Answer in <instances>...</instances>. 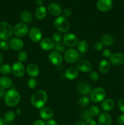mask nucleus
Returning <instances> with one entry per match:
<instances>
[{
	"mask_svg": "<svg viewBox=\"0 0 124 125\" xmlns=\"http://www.w3.org/2000/svg\"><path fill=\"white\" fill-rule=\"evenodd\" d=\"M101 42L104 46H111L114 43V38L109 34H105L101 38Z\"/></svg>",
	"mask_w": 124,
	"mask_h": 125,
	"instance_id": "obj_26",
	"label": "nucleus"
},
{
	"mask_svg": "<svg viewBox=\"0 0 124 125\" xmlns=\"http://www.w3.org/2000/svg\"><path fill=\"white\" fill-rule=\"evenodd\" d=\"M47 100V93L44 90H40L33 94L30 98V102L35 108L41 109L46 104Z\"/></svg>",
	"mask_w": 124,
	"mask_h": 125,
	"instance_id": "obj_1",
	"label": "nucleus"
},
{
	"mask_svg": "<svg viewBox=\"0 0 124 125\" xmlns=\"http://www.w3.org/2000/svg\"><path fill=\"white\" fill-rule=\"evenodd\" d=\"M21 96L19 93L15 89H11L6 92L4 95V102L9 107H14L19 103Z\"/></svg>",
	"mask_w": 124,
	"mask_h": 125,
	"instance_id": "obj_2",
	"label": "nucleus"
},
{
	"mask_svg": "<svg viewBox=\"0 0 124 125\" xmlns=\"http://www.w3.org/2000/svg\"><path fill=\"white\" fill-rule=\"evenodd\" d=\"M77 104L80 107L85 108V107H87L89 104V99L86 96H82L79 99Z\"/></svg>",
	"mask_w": 124,
	"mask_h": 125,
	"instance_id": "obj_30",
	"label": "nucleus"
},
{
	"mask_svg": "<svg viewBox=\"0 0 124 125\" xmlns=\"http://www.w3.org/2000/svg\"><path fill=\"white\" fill-rule=\"evenodd\" d=\"M15 114L13 112L10 111H7L6 113L4 114V119L6 121V122H12L15 119Z\"/></svg>",
	"mask_w": 124,
	"mask_h": 125,
	"instance_id": "obj_32",
	"label": "nucleus"
},
{
	"mask_svg": "<svg viewBox=\"0 0 124 125\" xmlns=\"http://www.w3.org/2000/svg\"><path fill=\"white\" fill-rule=\"evenodd\" d=\"M103 46H104V45H103V44L102 43L101 41L96 42L94 44V50H97V51H100V50H102L103 48Z\"/></svg>",
	"mask_w": 124,
	"mask_h": 125,
	"instance_id": "obj_40",
	"label": "nucleus"
},
{
	"mask_svg": "<svg viewBox=\"0 0 124 125\" xmlns=\"http://www.w3.org/2000/svg\"><path fill=\"white\" fill-rule=\"evenodd\" d=\"M63 17H69L72 14V10L70 8H66L65 9H64V10L63 11Z\"/></svg>",
	"mask_w": 124,
	"mask_h": 125,
	"instance_id": "obj_44",
	"label": "nucleus"
},
{
	"mask_svg": "<svg viewBox=\"0 0 124 125\" xmlns=\"http://www.w3.org/2000/svg\"><path fill=\"white\" fill-rule=\"evenodd\" d=\"M79 75V70L74 67H71L66 70L65 76L69 80H74Z\"/></svg>",
	"mask_w": 124,
	"mask_h": 125,
	"instance_id": "obj_23",
	"label": "nucleus"
},
{
	"mask_svg": "<svg viewBox=\"0 0 124 125\" xmlns=\"http://www.w3.org/2000/svg\"><path fill=\"white\" fill-rule=\"evenodd\" d=\"M35 17L39 20H42L45 17H46L47 15V10L46 7L44 6H41L38 7L35 11Z\"/></svg>",
	"mask_w": 124,
	"mask_h": 125,
	"instance_id": "obj_25",
	"label": "nucleus"
},
{
	"mask_svg": "<svg viewBox=\"0 0 124 125\" xmlns=\"http://www.w3.org/2000/svg\"><path fill=\"white\" fill-rule=\"evenodd\" d=\"M29 36L32 41L38 43L41 41L42 39V32L39 28H33L29 31Z\"/></svg>",
	"mask_w": 124,
	"mask_h": 125,
	"instance_id": "obj_12",
	"label": "nucleus"
},
{
	"mask_svg": "<svg viewBox=\"0 0 124 125\" xmlns=\"http://www.w3.org/2000/svg\"><path fill=\"white\" fill-rule=\"evenodd\" d=\"M52 40L53 42H55V43L59 42L62 41V40H63V36H62V34H61V32H54L52 35Z\"/></svg>",
	"mask_w": 124,
	"mask_h": 125,
	"instance_id": "obj_37",
	"label": "nucleus"
},
{
	"mask_svg": "<svg viewBox=\"0 0 124 125\" xmlns=\"http://www.w3.org/2000/svg\"><path fill=\"white\" fill-rule=\"evenodd\" d=\"M37 81L34 78H31L29 79L27 81V85L30 89H34L37 86Z\"/></svg>",
	"mask_w": 124,
	"mask_h": 125,
	"instance_id": "obj_35",
	"label": "nucleus"
},
{
	"mask_svg": "<svg viewBox=\"0 0 124 125\" xmlns=\"http://www.w3.org/2000/svg\"><path fill=\"white\" fill-rule=\"evenodd\" d=\"M81 118L84 120H87L89 118H91V115L90 114L89 110H85L81 114Z\"/></svg>",
	"mask_w": 124,
	"mask_h": 125,
	"instance_id": "obj_41",
	"label": "nucleus"
},
{
	"mask_svg": "<svg viewBox=\"0 0 124 125\" xmlns=\"http://www.w3.org/2000/svg\"><path fill=\"white\" fill-rule=\"evenodd\" d=\"M40 115L44 120L51 119L53 115V112L52 109L47 107H42L40 111Z\"/></svg>",
	"mask_w": 124,
	"mask_h": 125,
	"instance_id": "obj_22",
	"label": "nucleus"
},
{
	"mask_svg": "<svg viewBox=\"0 0 124 125\" xmlns=\"http://www.w3.org/2000/svg\"><path fill=\"white\" fill-rule=\"evenodd\" d=\"M35 3L38 6H41L43 3V0H35Z\"/></svg>",
	"mask_w": 124,
	"mask_h": 125,
	"instance_id": "obj_50",
	"label": "nucleus"
},
{
	"mask_svg": "<svg viewBox=\"0 0 124 125\" xmlns=\"http://www.w3.org/2000/svg\"><path fill=\"white\" fill-rule=\"evenodd\" d=\"M16 112H17V114L18 115H20L22 113V111L20 108H18L17 109V111H16Z\"/></svg>",
	"mask_w": 124,
	"mask_h": 125,
	"instance_id": "obj_53",
	"label": "nucleus"
},
{
	"mask_svg": "<svg viewBox=\"0 0 124 125\" xmlns=\"http://www.w3.org/2000/svg\"><path fill=\"white\" fill-rule=\"evenodd\" d=\"M79 58H80V53L74 49H68L64 54V61L68 63L77 62L79 60Z\"/></svg>",
	"mask_w": 124,
	"mask_h": 125,
	"instance_id": "obj_6",
	"label": "nucleus"
},
{
	"mask_svg": "<svg viewBox=\"0 0 124 125\" xmlns=\"http://www.w3.org/2000/svg\"><path fill=\"white\" fill-rule=\"evenodd\" d=\"M102 54L105 57L110 58L111 56H112V51L109 49H104L102 52Z\"/></svg>",
	"mask_w": 124,
	"mask_h": 125,
	"instance_id": "obj_42",
	"label": "nucleus"
},
{
	"mask_svg": "<svg viewBox=\"0 0 124 125\" xmlns=\"http://www.w3.org/2000/svg\"><path fill=\"white\" fill-rule=\"evenodd\" d=\"M12 72V67L8 64H3L0 66V73L2 74L7 75Z\"/></svg>",
	"mask_w": 124,
	"mask_h": 125,
	"instance_id": "obj_31",
	"label": "nucleus"
},
{
	"mask_svg": "<svg viewBox=\"0 0 124 125\" xmlns=\"http://www.w3.org/2000/svg\"><path fill=\"white\" fill-rule=\"evenodd\" d=\"M118 107L122 112L124 113V98L120 99L118 102Z\"/></svg>",
	"mask_w": 124,
	"mask_h": 125,
	"instance_id": "obj_43",
	"label": "nucleus"
},
{
	"mask_svg": "<svg viewBox=\"0 0 124 125\" xmlns=\"http://www.w3.org/2000/svg\"><path fill=\"white\" fill-rule=\"evenodd\" d=\"M76 67L78 70L84 73H89L92 69V65L86 59H80L77 62Z\"/></svg>",
	"mask_w": 124,
	"mask_h": 125,
	"instance_id": "obj_11",
	"label": "nucleus"
},
{
	"mask_svg": "<svg viewBox=\"0 0 124 125\" xmlns=\"http://www.w3.org/2000/svg\"><path fill=\"white\" fill-rule=\"evenodd\" d=\"M21 20L24 23H29L32 20V15L29 11L24 10L21 14Z\"/></svg>",
	"mask_w": 124,
	"mask_h": 125,
	"instance_id": "obj_29",
	"label": "nucleus"
},
{
	"mask_svg": "<svg viewBox=\"0 0 124 125\" xmlns=\"http://www.w3.org/2000/svg\"><path fill=\"white\" fill-rule=\"evenodd\" d=\"M98 121L99 125H111L112 118L108 114L102 112L99 115Z\"/></svg>",
	"mask_w": 124,
	"mask_h": 125,
	"instance_id": "obj_18",
	"label": "nucleus"
},
{
	"mask_svg": "<svg viewBox=\"0 0 124 125\" xmlns=\"http://www.w3.org/2000/svg\"><path fill=\"white\" fill-rule=\"evenodd\" d=\"M89 79L92 81H97L99 79V74H98L97 72L92 71V72H89Z\"/></svg>",
	"mask_w": 124,
	"mask_h": 125,
	"instance_id": "obj_38",
	"label": "nucleus"
},
{
	"mask_svg": "<svg viewBox=\"0 0 124 125\" xmlns=\"http://www.w3.org/2000/svg\"><path fill=\"white\" fill-rule=\"evenodd\" d=\"M12 70L13 75L18 78L23 76L26 72L24 65L20 62H15L12 65Z\"/></svg>",
	"mask_w": 124,
	"mask_h": 125,
	"instance_id": "obj_9",
	"label": "nucleus"
},
{
	"mask_svg": "<svg viewBox=\"0 0 124 125\" xmlns=\"http://www.w3.org/2000/svg\"><path fill=\"white\" fill-rule=\"evenodd\" d=\"M66 45H64V43L63 42H59L55 43L54 48L55 51H57L58 52H62L65 50Z\"/></svg>",
	"mask_w": 124,
	"mask_h": 125,
	"instance_id": "obj_34",
	"label": "nucleus"
},
{
	"mask_svg": "<svg viewBox=\"0 0 124 125\" xmlns=\"http://www.w3.org/2000/svg\"><path fill=\"white\" fill-rule=\"evenodd\" d=\"M33 125H46V124L42 120H37L34 122Z\"/></svg>",
	"mask_w": 124,
	"mask_h": 125,
	"instance_id": "obj_47",
	"label": "nucleus"
},
{
	"mask_svg": "<svg viewBox=\"0 0 124 125\" xmlns=\"http://www.w3.org/2000/svg\"><path fill=\"white\" fill-rule=\"evenodd\" d=\"M10 48V45L6 40H1L0 42V48L2 50H8Z\"/></svg>",
	"mask_w": 124,
	"mask_h": 125,
	"instance_id": "obj_39",
	"label": "nucleus"
},
{
	"mask_svg": "<svg viewBox=\"0 0 124 125\" xmlns=\"http://www.w3.org/2000/svg\"><path fill=\"white\" fill-rule=\"evenodd\" d=\"M5 90L2 88L1 87H0V99L2 98L5 95Z\"/></svg>",
	"mask_w": 124,
	"mask_h": 125,
	"instance_id": "obj_49",
	"label": "nucleus"
},
{
	"mask_svg": "<svg viewBox=\"0 0 124 125\" xmlns=\"http://www.w3.org/2000/svg\"><path fill=\"white\" fill-rule=\"evenodd\" d=\"M12 86V81L9 78L6 76L0 78V87L4 89H10Z\"/></svg>",
	"mask_w": 124,
	"mask_h": 125,
	"instance_id": "obj_27",
	"label": "nucleus"
},
{
	"mask_svg": "<svg viewBox=\"0 0 124 125\" xmlns=\"http://www.w3.org/2000/svg\"><path fill=\"white\" fill-rule=\"evenodd\" d=\"M28 55L26 51H21L19 52L17 56V59H18V61L20 62H24L27 59Z\"/></svg>",
	"mask_w": 124,
	"mask_h": 125,
	"instance_id": "obj_36",
	"label": "nucleus"
},
{
	"mask_svg": "<svg viewBox=\"0 0 124 125\" xmlns=\"http://www.w3.org/2000/svg\"><path fill=\"white\" fill-rule=\"evenodd\" d=\"M89 112L91 116H94V117L98 116L100 114V109L98 106L96 105H93L90 107V108L89 109Z\"/></svg>",
	"mask_w": 124,
	"mask_h": 125,
	"instance_id": "obj_33",
	"label": "nucleus"
},
{
	"mask_svg": "<svg viewBox=\"0 0 124 125\" xmlns=\"http://www.w3.org/2000/svg\"><path fill=\"white\" fill-rule=\"evenodd\" d=\"M28 32V27L26 23H17L13 28V33L18 37H24Z\"/></svg>",
	"mask_w": 124,
	"mask_h": 125,
	"instance_id": "obj_8",
	"label": "nucleus"
},
{
	"mask_svg": "<svg viewBox=\"0 0 124 125\" xmlns=\"http://www.w3.org/2000/svg\"><path fill=\"white\" fill-rule=\"evenodd\" d=\"M2 61H3V56H2V54H1V52H0V65L2 63Z\"/></svg>",
	"mask_w": 124,
	"mask_h": 125,
	"instance_id": "obj_54",
	"label": "nucleus"
},
{
	"mask_svg": "<svg viewBox=\"0 0 124 125\" xmlns=\"http://www.w3.org/2000/svg\"><path fill=\"white\" fill-rule=\"evenodd\" d=\"M114 107H115V102L114 100L110 98L103 100L101 103V108L105 112L111 111L114 108Z\"/></svg>",
	"mask_w": 124,
	"mask_h": 125,
	"instance_id": "obj_19",
	"label": "nucleus"
},
{
	"mask_svg": "<svg viewBox=\"0 0 124 125\" xmlns=\"http://www.w3.org/2000/svg\"><path fill=\"white\" fill-rule=\"evenodd\" d=\"M53 26L60 32H66L69 29V22L63 16L57 17L53 22Z\"/></svg>",
	"mask_w": 124,
	"mask_h": 125,
	"instance_id": "obj_5",
	"label": "nucleus"
},
{
	"mask_svg": "<svg viewBox=\"0 0 124 125\" xmlns=\"http://www.w3.org/2000/svg\"><path fill=\"white\" fill-rule=\"evenodd\" d=\"M75 125H86V124H85V122H83V121H79V122L75 123Z\"/></svg>",
	"mask_w": 124,
	"mask_h": 125,
	"instance_id": "obj_52",
	"label": "nucleus"
},
{
	"mask_svg": "<svg viewBox=\"0 0 124 125\" xmlns=\"http://www.w3.org/2000/svg\"><path fill=\"white\" fill-rule=\"evenodd\" d=\"M112 6V0H97V7L101 12H105L109 10Z\"/></svg>",
	"mask_w": 124,
	"mask_h": 125,
	"instance_id": "obj_13",
	"label": "nucleus"
},
{
	"mask_svg": "<svg viewBox=\"0 0 124 125\" xmlns=\"http://www.w3.org/2000/svg\"><path fill=\"white\" fill-rule=\"evenodd\" d=\"M63 42L66 46L72 48L77 46L78 43V39L75 34L72 33H67L63 37Z\"/></svg>",
	"mask_w": 124,
	"mask_h": 125,
	"instance_id": "obj_7",
	"label": "nucleus"
},
{
	"mask_svg": "<svg viewBox=\"0 0 124 125\" xmlns=\"http://www.w3.org/2000/svg\"><path fill=\"white\" fill-rule=\"evenodd\" d=\"M40 46L41 48L44 51H51L54 48L55 43L52 39L49 38H44L41 39L40 41Z\"/></svg>",
	"mask_w": 124,
	"mask_h": 125,
	"instance_id": "obj_15",
	"label": "nucleus"
},
{
	"mask_svg": "<svg viewBox=\"0 0 124 125\" xmlns=\"http://www.w3.org/2000/svg\"><path fill=\"white\" fill-rule=\"evenodd\" d=\"M10 47L15 51L21 50L24 46V42L23 40L18 38H12L9 43Z\"/></svg>",
	"mask_w": 124,
	"mask_h": 125,
	"instance_id": "obj_17",
	"label": "nucleus"
},
{
	"mask_svg": "<svg viewBox=\"0 0 124 125\" xmlns=\"http://www.w3.org/2000/svg\"><path fill=\"white\" fill-rule=\"evenodd\" d=\"M49 61L52 64L55 66H60L63 62V57L61 54L57 51H52L48 55Z\"/></svg>",
	"mask_w": 124,
	"mask_h": 125,
	"instance_id": "obj_10",
	"label": "nucleus"
},
{
	"mask_svg": "<svg viewBox=\"0 0 124 125\" xmlns=\"http://www.w3.org/2000/svg\"><path fill=\"white\" fill-rule=\"evenodd\" d=\"M13 35V29L7 22H0V39L2 40H10Z\"/></svg>",
	"mask_w": 124,
	"mask_h": 125,
	"instance_id": "obj_3",
	"label": "nucleus"
},
{
	"mask_svg": "<svg viewBox=\"0 0 124 125\" xmlns=\"http://www.w3.org/2000/svg\"></svg>",
	"mask_w": 124,
	"mask_h": 125,
	"instance_id": "obj_55",
	"label": "nucleus"
},
{
	"mask_svg": "<svg viewBox=\"0 0 124 125\" xmlns=\"http://www.w3.org/2000/svg\"><path fill=\"white\" fill-rule=\"evenodd\" d=\"M77 91L79 94L82 95L89 94L91 91V87L86 83H81L78 85Z\"/></svg>",
	"mask_w": 124,
	"mask_h": 125,
	"instance_id": "obj_21",
	"label": "nucleus"
},
{
	"mask_svg": "<svg viewBox=\"0 0 124 125\" xmlns=\"http://www.w3.org/2000/svg\"><path fill=\"white\" fill-rule=\"evenodd\" d=\"M6 121L4 120V119L1 117H0V125H6Z\"/></svg>",
	"mask_w": 124,
	"mask_h": 125,
	"instance_id": "obj_51",
	"label": "nucleus"
},
{
	"mask_svg": "<svg viewBox=\"0 0 124 125\" xmlns=\"http://www.w3.org/2000/svg\"><path fill=\"white\" fill-rule=\"evenodd\" d=\"M117 122L118 125H124V114L120 115L117 117Z\"/></svg>",
	"mask_w": 124,
	"mask_h": 125,
	"instance_id": "obj_45",
	"label": "nucleus"
},
{
	"mask_svg": "<svg viewBox=\"0 0 124 125\" xmlns=\"http://www.w3.org/2000/svg\"><path fill=\"white\" fill-rule=\"evenodd\" d=\"M85 124L86 125H97V123L94 120L91 118L85 121Z\"/></svg>",
	"mask_w": 124,
	"mask_h": 125,
	"instance_id": "obj_46",
	"label": "nucleus"
},
{
	"mask_svg": "<svg viewBox=\"0 0 124 125\" xmlns=\"http://www.w3.org/2000/svg\"><path fill=\"white\" fill-rule=\"evenodd\" d=\"M109 60L113 65L119 67L124 63V54L120 52L113 54L110 57Z\"/></svg>",
	"mask_w": 124,
	"mask_h": 125,
	"instance_id": "obj_14",
	"label": "nucleus"
},
{
	"mask_svg": "<svg viewBox=\"0 0 124 125\" xmlns=\"http://www.w3.org/2000/svg\"><path fill=\"white\" fill-rule=\"evenodd\" d=\"M48 11L51 15L53 16H59L62 12V9L61 6L57 3L52 2L48 6Z\"/></svg>",
	"mask_w": 124,
	"mask_h": 125,
	"instance_id": "obj_20",
	"label": "nucleus"
},
{
	"mask_svg": "<svg viewBox=\"0 0 124 125\" xmlns=\"http://www.w3.org/2000/svg\"><path fill=\"white\" fill-rule=\"evenodd\" d=\"M106 96V91L102 87H96L91 90L89 97L94 103H99L103 101Z\"/></svg>",
	"mask_w": 124,
	"mask_h": 125,
	"instance_id": "obj_4",
	"label": "nucleus"
},
{
	"mask_svg": "<svg viewBox=\"0 0 124 125\" xmlns=\"http://www.w3.org/2000/svg\"><path fill=\"white\" fill-rule=\"evenodd\" d=\"M77 51L80 53H85L89 48L88 43L85 40H80L77 45Z\"/></svg>",
	"mask_w": 124,
	"mask_h": 125,
	"instance_id": "obj_28",
	"label": "nucleus"
},
{
	"mask_svg": "<svg viewBox=\"0 0 124 125\" xmlns=\"http://www.w3.org/2000/svg\"><path fill=\"white\" fill-rule=\"evenodd\" d=\"M46 125H58V123L56 120L53 119H50L46 123Z\"/></svg>",
	"mask_w": 124,
	"mask_h": 125,
	"instance_id": "obj_48",
	"label": "nucleus"
},
{
	"mask_svg": "<svg viewBox=\"0 0 124 125\" xmlns=\"http://www.w3.org/2000/svg\"><path fill=\"white\" fill-rule=\"evenodd\" d=\"M111 65L109 61L107 60H102L100 62L98 68H99V71L102 74H106L109 72L110 69Z\"/></svg>",
	"mask_w": 124,
	"mask_h": 125,
	"instance_id": "obj_24",
	"label": "nucleus"
},
{
	"mask_svg": "<svg viewBox=\"0 0 124 125\" xmlns=\"http://www.w3.org/2000/svg\"><path fill=\"white\" fill-rule=\"evenodd\" d=\"M26 72L28 75L31 78H35L37 76L40 72L38 66L34 63H29L26 67Z\"/></svg>",
	"mask_w": 124,
	"mask_h": 125,
	"instance_id": "obj_16",
	"label": "nucleus"
}]
</instances>
